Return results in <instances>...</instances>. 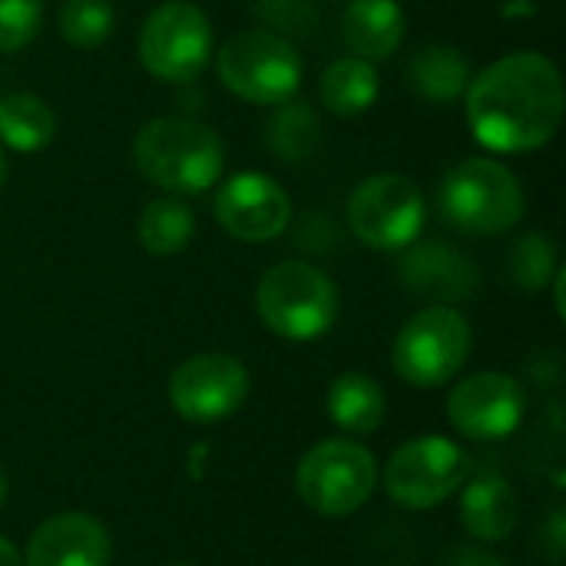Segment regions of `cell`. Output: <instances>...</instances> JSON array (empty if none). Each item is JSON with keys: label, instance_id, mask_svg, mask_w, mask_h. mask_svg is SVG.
I'll use <instances>...</instances> for the list:
<instances>
[{"label": "cell", "instance_id": "1", "mask_svg": "<svg viewBox=\"0 0 566 566\" xmlns=\"http://www.w3.org/2000/svg\"><path fill=\"white\" fill-rule=\"evenodd\" d=\"M464 109L474 139L491 153H531L547 146L564 123V76L544 53H507L471 76Z\"/></svg>", "mask_w": 566, "mask_h": 566}, {"label": "cell", "instance_id": "2", "mask_svg": "<svg viewBox=\"0 0 566 566\" xmlns=\"http://www.w3.org/2000/svg\"><path fill=\"white\" fill-rule=\"evenodd\" d=\"M136 169L159 189L196 196L219 182L226 146L219 133L189 116H156L133 139Z\"/></svg>", "mask_w": 566, "mask_h": 566}, {"label": "cell", "instance_id": "3", "mask_svg": "<svg viewBox=\"0 0 566 566\" xmlns=\"http://www.w3.org/2000/svg\"><path fill=\"white\" fill-rule=\"evenodd\" d=\"M527 209V196L514 169L497 159H461L438 186L441 219L464 235H504Z\"/></svg>", "mask_w": 566, "mask_h": 566}, {"label": "cell", "instance_id": "4", "mask_svg": "<svg viewBox=\"0 0 566 566\" xmlns=\"http://www.w3.org/2000/svg\"><path fill=\"white\" fill-rule=\"evenodd\" d=\"M216 70L226 90L255 106H279L302 86V53L275 30L252 27L222 43Z\"/></svg>", "mask_w": 566, "mask_h": 566}, {"label": "cell", "instance_id": "5", "mask_svg": "<svg viewBox=\"0 0 566 566\" xmlns=\"http://www.w3.org/2000/svg\"><path fill=\"white\" fill-rule=\"evenodd\" d=\"M259 318L269 332L289 342H315L338 318L335 282L308 262H279L255 292Z\"/></svg>", "mask_w": 566, "mask_h": 566}, {"label": "cell", "instance_id": "6", "mask_svg": "<svg viewBox=\"0 0 566 566\" xmlns=\"http://www.w3.org/2000/svg\"><path fill=\"white\" fill-rule=\"evenodd\" d=\"M378 488L375 454L348 438L315 444L295 471V491L305 507L322 517H348L368 504Z\"/></svg>", "mask_w": 566, "mask_h": 566}, {"label": "cell", "instance_id": "7", "mask_svg": "<svg viewBox=\"0 0 566 566\" xmlns=\"http://www.w3.org/2000/svg\"><path fill=\"white\" fill-rule=\"evenodd\" d=\"M471 355V325L451 305H428L411 315L391 348L401 381L415 388H438L451 381Z\"/></svg>", "mask_w": 566, "mask_h": 566}, {"label": "cell", "instance_id": "8", "mask_svg": "<svg viewBox=\"0 0 566 566\" xmlns=\"http://www.w3.org/2000/svg\"><path fill=\"white\" fill-rule=\"evenodd\" d=\"M424 192L415 179L381 172L365 179L348 199V226L358 242L378 252H401L424 229Z\"/></svg>", "mask_w": 566, "mask_h": 566}, {"label": "cell", "instance_id": "9", "mask_svg": "<svg viewBox=\"0 0 566 566\" xmlns=\"http://www.w3.org/2000/svg\"><path fill=\"white\" fill-rule=\"evenodd\" d=\"M212 56V23L192 0L159 3L139 30V63L163 83L196 80Z\"/></svg>", "mask_w": 566, "mask_h": 566}, {"label": "cell", "instance_id": "10", "mask_svg": "<svg viewBox=\"0 0 566 566\" xmlns=\"http://www.w3.org/2000/svg\"><path fill=\"white\" fill-rule=\"evenodd\" d=\"M468 478V454L441 434H421L401 444L385 468V491L408 511L444 504Z\"/></svg>", "mask_w": 566, "mask_h": 566}, {"label": "cell", "instance_id": "11", "mask_svg": "<svg viewBox=\"0 0 566 566\" xmlns=\"http://www.w3.org/2000/svg\"><path fill=\"white\" fill-rule=\"evenodd\" d=\"M245 398H249V371L239 358L222 352L192 355L169 378L172 408L196 424L232 418Z\"/></svg>", "mask_w": 566, "mask_h": 566}, {"label": "cell", "instance_id": "12", "mask_svg": "<svg viewBox=\"0 0 566 566\" xmlns=\"http://www.w3.org/2000/svg\"><path fill=\"white\" fill-rule=\"evenodd\" d=\"M524 388L501 371H478L454 385L448 398V418L458 434L474 441H501L524 421Z\"/></svg>", "mask_w": 566, "mask_h": 566}, {"label": "cell", "instance_id": "13", "mask_svg": "<svg viewBox=\"0 0 566 566\" xmlns=\"http://www.w3.org/2000/svg\"><path fill=\"white\" fill-rule=\"evenodd\" d=\"M216 222L239 242H272L292 222V199L272 176L239 172L216 192Z\"/></svg>", "mask_w": 566, "mask_h": 566}, {"label": "cell", "instance_id": "14", "mask_svg": "<svg viewBox=\"0 0 566 566\" xmlns=\"http://www.w3.org/2000/svg\"><path fill=\"white\" fill-rule=\"evenodd\" d=\"M398 279L411 295L428 298L431 305L464 302L481 285V272L474 259L448 242L408 245L405 259L398 262Z\"/></svg>", "mask_w": 566, "mask_h": 566}, {"label": "cell", "instance_id": "15", "mask_svg": "<svg viewBox=\"0 0 566 566\" xmlns=\"http://www.w3.org/2000/svg\"><path fill=\"white\" fill-rule=\"evenodd\" d=\"M113 544L106 527L80 511L43 521L23 551V566H109Z\"/></svg>", "mask_w": 566, "mask_h": 566}, {"label": "cell", "instance_id": "16", "mask_svg": "<svg viewBox=\"0 0 566 566\" xmlns=\"http://www.w3.org/2000/svg\"><path fill=\"white\" fill-rule=\"evenodd\" d=\"M405 10L398 0H352L342 17V36L352 56L388 60L405 43Z\"/></svg>", "mask_w": 566, "mask_h": 566}, {"label": "cell", "instance_id": "17", "mask_svg": "<svg viewBox=\"0 0 566 566\" xmlns=\"http://www.w3.org/2000/svg\"><path fill=\"white\" fill-rule=\"evenodd\" d=\"M517 514H521L517 494L511 481L501 478L497 471L478 474L461 494V524L474 541L497 544L511 537L517 527Z\"/></svg>", "mask_w": 566, "mask_h": 566}, {"label": "cell", "instance_id": "18", "mask_svg": "<svg viewBox=\"0 0 566 566\" xmlns=\"http://www.w3.org/2000/svg\"><path fill=\"white\" fill-rule=\"evenodd\" d=\"M328 418L348 434H371L385 421V391L361 371H345L332 381L325 398Z\"/></svg>", "mask_w": 566, "mask_h": 566}, {"label": "cell", "instance_id": "19", "mask_svg": "<svg viewBox=\"0 0 566 566\" xmlns=\"http://www.w3.org/2000/svg\"><path fill=\"white\" fill-rule=\"evenodd\" d=\"M381 90L375 63L361 56H342L335 60L318 83V96L335 116H361L375 106Z\"/></svg>", "mask_w": 566, "mask_h": 566}, {"label": "cell", "instance_id": "20", "mask_svg": "<svg viewBox=\"0 0 566 566\" xmlns=\"http://www.w3.org/2000/svg\"><path fill=\"white\" fill-rule=\"evenodd\" d=\"M408 76L418 96L438 106H451L464 96L471 83V63L454 46H424L415 53Z\"/></svg>", "mask_w": 566, "mask_h": 566}, {"label": "cell", "instance_id": "21", "mask_svg": "<svg viewBox=\"0 0 566 566\" xmlns=\"http://www.w3.org/2000/svg\"><path fill=\"white\" fill-rule=\"evenodd\" d=\"M56 136V113L33 93H10L0 99V143L17 153H36Z\"/></svg>", "mask_w": 566, "mask_h": 566}, {"label": "cell", "instance_id": "22", "mask_svg": "<svg viewBox=\"0 0 566 566\" xmlns=\"http://www.w3.org/2000/svg\"><path fill=\"white\" fill-rule=\"evenodd\" d=\"M322 143L318 113L305 99H285L265 123V146L285 163H305Z\"/></svg>", "mask_w": 566, "mask_h": 566}, {"label": "cell", "instance_id": "23", "mask_svg": "<svg viewBox=\"0 0 566 566\" xmlns=\"http://www.w3.org/2000/svg\"><path fill=\"white\" fill-rule=\"evenodd\" d=\"M196 232V216L186 202L179 199H153L143 212H139V245L149 255H176L189 245Z\"/></svg>", "mask_w": 566, "mask_h": 566}, {"label": "cell", "instance_id": "24", "mask_svg": "<svg viewBox=\"0 0 566 566\" xmlns=\"http://www.w3.org/2000/svg\"><path fill=\"white\" fill-rule=\"evenodd\" d=\"M557 269H560L557 265V242L547 232H527V235H521L514 242L511 255H507L511 282L521 292H527V295L544 292Z\"/></svg>", "mask_w": 566, "mask_h": 566}, {"label": "cell", "instance_id": "25", "mask_svg": "<svg viewBox=\"0 0 566 566\" xmlns=\"http://www.w3.org/2000/svg\"><path fill=\"white\" fill-rule=\"evenodd\" d=\"M113 30L109 0H63L60 7V36L80 50L99 46Z\"/></svg>", "mask_w": 566, "mask_h": 566}, {"label": "cell", "instance_id": "26", "mask_svg": "<svg viewBox=\"0 0 566 566\" xmlns=\"http://www.w3.org/2000/svg\"><path fill=\"white\" fill-rule=\"evenodd\" d=\"M43 23V0H0V53L23 50Z\"/></svg>", "mask_w": 566, "mask_h": 566}, {"label": "cell", "instance_id": "27", "mask_svg": "<svg viewBox=\"0 0 566 566\" xmlns=\"http://www.w3.org/2000/svg\"><path fill=\"white\" fill-rule=\"evenodd\" d=\"M448 566H504V564H501L497 557L484 554V551H458Z\"/></svg>", "mask_w": 566, "mask_h": 566}, {"label": "cell", "instance_id": "28", "mask_svg": "<svg viewBox=\"0 0 566 566\" xmlns=\"http://www.w3.org/2000/svg\"><path fill=\"white\" fill-rule=\"evenodd\" d=\"M20 554H17V547L7 541V537H0V566H20Z\"/></svg>", "mask_w": 566, "mask_h": 566}, {"label": "cell", "instance_id": "29", "mask_svg": "<svg viewBox=\"0 0 566 566\" xmlns=\"http://www.w3.org/2000/svg\"><path fill=\"white\" fill-rule=\"evenodd\" d=\"M7 504V474H3V468H0V507Z\"/></svg>", "mask_w": 566, "mask_h": 566}, {"label": "cell", "instance_id": "30", "mask_svg": "<svg viewBox=\"0 0 566 566\" xmlns=\"http://www.w3.org/2000/svg\"><path fill=\"white\" fill-rule=\"evenodd\" d=\"M3 182H7V159H3V149H0V189H3Z\"/></svg>", "mask_w": 566, "mask_h": 566}, {"label": "cell", "instance_id": "31", "mask_svg": "<svg viewBox=\"0 0 566 566\" xmlns=\"http://www.w3.org/2000/svg\"><path fill=\"white\" fill-rule=\"evenodd\" d=\"M169 566H189V564H169Z\"/></svg>", "mask_w": 566, "mask_h": 566}]
</instances>
